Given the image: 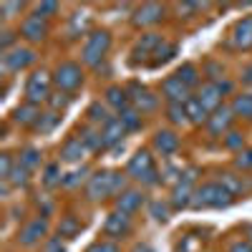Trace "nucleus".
<instances>
[{
    "mask_svg": "<svg viewBox=\"0 0 252 252\" xmlns=\"http://www.w3.org/2000/svg\"><path fill=\"white\" fill-rule=\"evenodd\" d=\"M192 204L197 209H204V207H217L220 209V207H229V204H232V194H229L222 184H204V187H199L194 192Z\"/></svg>",
    "mask_w": 252,
    "mask_h": 252,
    "instance_id": "nucleus-1",
    "label": "nucleus"
},
{
    "mask_svg": "<svg viewBox=\"0 0 252 252\" xmlns=\"http://www.w3.org/2000/svg\"><path fill=\"white\" fill-rule=\"evenodd\" d=\"M109 46H111V35L109 31H94L83 46V63L89 66H98L101 58L109 53Z\"/></svg>",
    "mask_w": 252,
    "mask_h": 252,
    "instance_id": "nucleus-2",
    "label": "nucleus"
},
{
    "mask_svg": "<svg viewBox=\"0 0 252 252\" xmlns=\"http://www.w3.org/2000/svg\"><path fill=\"white\" fill-rule=\"evenodd\" d=\"M126 172H129L134 179H139L141 184H157V182H159L149 152H139L136 157H131L129 166H126Z\"/></svg>",
    "mask_w": 252,
    "mask_h": 252,
    "instance_id": "nucleus-3",
    "label": "nucleus"
},
{
    "mask_svg": "<svg viewBox=\"0 0 252 252\" xmlns=\"http://www.w3.org/2000/svg\"><path fill=\"white\" fill-rule=\"evenodd\" d=\"M81 81H83V71L78 63H61V66L56 68L53 73V83L61 89V91H73L81 86Z\"/></svg>",
    "mask_w": 252,
    "mask_h": 252,
    "instance_id": "nucleus-4",
    "label": "nucleus"
},
{
    "mask_svg": "<svg viewBox=\"0 0 252 252\" xmlns=\"http://www.w3.org/2000/svg\"><path fill=\"white\" fill-rule=\"evenodd\" d=\"M26 96H28V103H35V106L40 101H48L51 98V76L46 71H35L28 78Z\"/></svg>",
    "mask_w": 252,
    "mask_h": 252,
    "instance_id": "nucleus-5",
    "label": "nucleus"
},
{
    "mask_svg": "<svg viewBox=\"0 0 252 252\" xmlns=\"http://www.w3.org/2000/svg\"><path fill=\"white\" fill-rule=\"evenodd\" d=\"M89 199H103L114 194V172H101V174H94L91 182H89V189H86Z\"/></svg>",
    "mask_w": 252,
    "mask_h": 252,
    "instance_id": "nucleus-6",
    "label": "nucleus"
},
{
    "mask_svg": "<svg viewBox=\"0 0 252 252\" xmlns=\"http://www.w3.org/2000/svg\"><path fill=\"white\" fill-rule=\"evenodd\" d=\"M48 33V26H46V20L40 18V15H28L23 23H20V35H23L26 40H31V43H38V40H43Z\"/></svg>",
    "mask_w": 252,
    "mask_h": 252,
    "instance_id": "nucleus-7",
    "label": "nucleus"
},
{
    "mask_svg": "<svg viewBox=\"0 0 252 252\" xmlns=\"http://www.w3.org/2000/svg\"><path fill=\"white\" fill-rule=\"evenodd\" d=\"M161 94L169 103H187L189 101V89L177 78V76H169L164 83H161Z\"/></svg>",
    "mask_w": 252,
    "mask_h": 252,
    "instance_id": "nucleus-8",
    "label": "nucleus"
},
{
    "mask_svg": "<svg viewBox=\"0 0 252 252\" xmlns=\"http://www.w3.org/2000/svg\"><path fill=\"white\" fill-rule=\"evenodd\" d=\"M35 61V53L31 48H13L3 56V66L8 71H20V68H26L31 66V63Z\"/></svg>",
    "mask_w": 252,
    "mask_h": 252,
    "instance_id": "nucleus-9",
    "label": "nucleus"
},
{
    "mask_svg": "<svg viewBox=\"0 0 252 252\" xmlns=\"http://www.w3.org/2000/svg\"><path fill=\"white\" fill-rule=\"evenodd\" d=\"M126 134L124 129V124L119 116H111L106 124H103V131H101V144H103V149H111V146H116L121 141V136Z\"/></svg>",
    "mask_w": 252,
    "mask_h": 252,
    "instance_id": "nucleus-10",
    "label": "nucleus"
},
{
    "mask_svg": "<svg viewBox=\"0 0 252 252\" xmlns=\"http://www.w3.org/2000/svg\"><path fill=\"white\" fill-rule=\"evenodd\" d=\"M199 103L207 109V111H217L220 106H222V91H220V86H217V81H209V83H204V86L199 89Z\"/></svg>",
    "mask_w": 252,
    "mask_h": 252,
    "instance_id": "nucleus-11",
    "label": "nucleus"
},
{
    "mask_svg": "<svg viewBox=\"0 0 252 252\" xmlns=\"http://www.w3.org/2000/svg\"><path fill=\"white\" fill-rule=\"evenodd\" d=\"M129 229H131V220L124 212H114L106 220V224H103V232L109 237H124V235H129Z\"/></svg>",
    "mask_w": 252,
    "mask_h": 252,
    "instance_id": "nucleus-12",
    "label": "nucleus"
},
{
    "mask_svg": "<svg viewBox=\"0 0 252 252\" xmlns=\"http://www.w3.org/2000/svg\"><path fill=\"white\" fill-rule=\"evenodd\" d=\"M129 94H134L131 98H134V106H136V111H154L157 109V96L154 94H149L144 86H139V83H131L129 86Z\"/></svg>",
    "mask_w": 252,
    "mask_h": 252,
    "instance_id": "nucleus-13",
    "label": "nucleus"
},
{
    "mask_svg": "<svg viewBox=\"0 0 252 252\" xmlns=\"http://www.w3.org/2000/svg\"><path fill=\"white\" fill-rule=\"evenodd\" d=\"M164 15V8L157 5V3H144L136 13H134V23L136 26H152V23H159Z\"/></svg>",
    "mask_w": 252,
    "mask_h": 252,
    "instance_id": "nucleus-14",
    "label": "nucleus"
},
{
    "mask_svg": "<svg viewBox=\"0 0 252 252\" xmlns=\"http://www.w3.org/2000/svg\"><path fill=\"white\" fill-rule=\"evenodd\" d=\"M164 43L161 40V35L159 33H146V35H141L139 38V43H136V48H134V63L139 61V58H146V56H154V51L159 48Z\"/></svg>",
    "mask_w": 252,
    "mask_h": 252,
    "instance_id": "nucleus-15",
    "label": "nucleus"
},
{
    "mask_svg": "<svg viewBox=\"0 0 252 252\" xmlns=\"http://www.w3.org/2000/svg\"><path fill=\"white\" fill-rule=\"evenodd\" d=\"M252 46V18H245L232 31V48H250Z\"/></svg>",
    "mask_w": 252,
    "mask_h": 252,
    "instance_id": "nucleus-16",
    "label": "nucleus"
},
{
    "mask_svg": "<svg viewBox=\"0 0 252 252\" xmlns=\"http://www.w3.org/2000/svg\"><path fill=\"white\" fill-rule=\"evenodd\" d=\"M48 232V224H46V220H33V222H28L26 227H23V232H20V242L23 245H35L40 237H43Z\"/></svg>",
    "mask_w": 252,
    "mask_h": 252,
    "instance_id": "nucleus-17",
    "label": "nucleus"
},
{
    "mask_svg": "<svg viewBox=\"0 0 252 252\" xmlns=\"http://www.w3.org/2000/svg\"><path fill=\"white\" fill-rule=\"evenodd\" d=\"M144 204V194L136 192V189H129V192H124L116 202V212H124V215H131L136 209Z\"/></svg>",
    "mask_w": 252,
    "mask_h": 252,
    "instance_id": "nucleus-18",
    "label": "nucleus"
},
{
    "mask_svg": "<svg viewBox=\"0 0 252 252\" xmlns=\"http://www.w3.org/2000/svg\"><path fill=\"white\" fill-rule=\"evenodd\" d=\"M229 121H232V109H227V106H220L212 116H209L207 126H209V131H212L215 136H220L222 131H227V126Z\"/></svg>",
    "mask_w": 252,
    "mask_h": 252,
    "instance_id": "nucleus-19",
    "label": "nucleus"
},
{
    "mask_svg": "<svg viewBox=\"0 0 252 252\" xmlns=\"http://www.w3.org/2000/svg\"><path fill=\"white\" fill-rule=\"evenodd\" d=\"M83 154H86V144H83L81 139H68L66 144H63V149H61V161L76 164V161L83 159Z\"/></svg>",
    "mask_w": 252,
    "mask_h": 252,
    "instance_id": "nucleus-20",
    "label": "nucleus"
},
{
    "mask_svg": "<svg viewBox=\"0 0 252 252\" xmlns=\"http://www.w3.org/2000/svg\"><path fill=\"white\" fill-rule=\"evenodd\" d=\"M192 179H194V172H187L184 179L174 187V192H172V204H174V209H182V207L189 204V182H192Z\"/></svg>",
    "mask_w": 252,
    "mask_h": 252,
    "instance_id": "nucleus-21",
    "label": "nucleus"
},
{
    "mask_svg": "<svg viewBox=\"0 0 252 252\" xmlns=\"http://www.w3.org/2000/svg\"><path fill=\"white\" fill-rule=\"evenodd\" d=\"M154 146H157L164 157H169V154H174V152L179 149V139H177L174 131H159V134L154 136Z\"/></svg>",
    "mask_w": 252,
    "mask_h": 252,
    "instance_id": "nucleus-22",
    "label": "nucleus"
},
{
    "mask_svg": "<svg viewBox=\"0 0 252 252\" xmlns=\"http://www.w3.org/2000/svg\"><path fill=\"white\" fill-rule=\"evenodd\" d=\"M184 111H187V119L189 121H194V124H202V121H209V111L202 106V103H199V98L194 96V98H189L187 103H184Z\"/></svg>",
    "mask_w": 252,
    "mask_h": 252,
    "instance_id": "nucleus-23",
    "label": "nucleus"
},
{
    "mask_svg": "<svg viewBox=\"0 0 252 252\" xmlns=\"http://www.w3.org/2000/svg\"><path fill=\"white\" fill-rule=\"evenodd\" d=\"M38 106L35 103H23V106H18L15 114H13V121L15 124H35L38 121Z\"/></svg>",
    "mask_w": 252,
    "mask_h": 252,
    "instance_id": "nucleus-24",
    "label": "nucleus"
},
{
    "mask_svg": "<svg viewBox=\"0 0 252 252\" xmlns=\"http://www.w3.org/2000/svg\"><path fill=\"white\" fill-rule=\"evenodd\" d=\"M106 101H109L111 106L121 114L124 109H129V91H124V89L114 86V89H109V91H106Z\"/></svg>",
    "mask_w": 252,
    "mask_h": 252,
    "instance_id": "nucleus-25",
    "label": "nucleus"
},
{
    "mask_svg": "<svg viewBox=\"0 0 252 252\" xmlns=\"http://www.w3.org/2000/svg\"><path fill=\"white\" fill-rule=\"evenodd\" d=\"M232 114L245 116V119H252V94L235 96V101H232Z\"/></svg>",
    "mask_w": 252,
    "mask_h": 252,
    "instance_id": "nucleus-26",
    "label": "nucleus"
},
{
    "mask_svg": "<svg viewBox=\"0 0 252 252\" xmlns=\"http://www.w3.org/2000/svg\"><path fill=\"white\" fill-rule=\"evenodd\" d=\"M58 121H61V116H58L56 111H48V114H40L38 121H35L33 126H35L40 134H48V131H53L56 126H58Z\"/></svg>",
    "mask_w": 252,
    "mask_h": 252,
    "instance_id": "nucleus-27",
    "label": "nucleus"
},
{
    "mask_svg": "<svg viewBox=\"0 0 252 252\" xmlns=\"http://www.w3.org/2000/svg\"><path fill=\"white\" fill-rule=\"evenodd\" d=\"M119 119H121V124H124L126 131H136L139 126H141V116H139L136 109H124V111L119 114Z\"/></svg>",
    "mask_w": 252,
    "mask_h": 252,
    "instance_id": "nucleus-28",
    "label": "nucleus"
},
{
    "mask_svg": "<svg viewBox=\"0 0 252 252\" xmlns=\"http://www.w3.org/2000/svg\"><path fill=\"white\" fill-rule=\"evenodd\" d=\"M174 76H177V78L184 83L187 89H189V86H194V83L199 81V73H197V68L192 66V63H184V66H182V68H179Z\"/></svg>",
    "mask_w": 252,
    "mask_h": 252,
    "instance_id": "nucleus-29",
    "label": "nucleus"
},
{
    "mask_svg": "<svg viewBox=\"0 0 252 252\" xmlns=\"http://www.w3.org/2000/svg\"><path fill=\"white\" fill-rule=\"evenodd\" d=\"M177 53V46L174 43H161L157 51H154V58H152V66H161V63L172 61V56Z\"/></svg>",
    "mask_w": 252,
    "mask_h": 252,
    "instance_id": "nucleus-30",
    "label": "nucleus"
},
{
    "mask_svg": "<svg viewBox=\"0 0 252 252\" xmlns=\"http://www.w3.org/2000/svg\"><path fill=\"white\" fill-rule=\"evenodd\" d=\"M8 182L15 184V187H26V184H28V169H26L23 164H15L13 172H10V177H8Z\"/></svg>",
    "mask_w": 252,
    "mask_h": 252,
    "instance_id": "nucleus-31",
    "label": "nucleus"
},
{
    "mask_svg": "<svg viewBox=\"0 0 252 252\" xmlns=\"http://www.w3.org/2000/svg\"><path fill=\"white\" fill-rule=\"evenodd\" d=\"M166 114H169V121H172V124H184V121H187L184 103H169V109H166Z\"/></svg>",
    "mask_w": 252,
    "mask_h": 252,
    "instance_id": "nucleus-32",
    "label": "nucleus"
},
{
    "mask_svg": "<svg viewBox=\"0 0 252 252\" xmlns=\"http://www.w3.org/2000/svg\"><path fill=\"white\" fill-rule=\"evenodd\" d=\"M20 164H23L26 169H33V166L40 164V154H38L35 149H26L23 154H20Z\"/></svg>",
    "mask_w": 252,
    "mask_h": 252,
    "instance_id": "nucleus-33",
    "label": "nucleus"
},
{
    "mask_svg": "<svg viewBox=\"0 0 252 252\" xmlns=\"http://www.w3.org/2000/svg\"><path fill=\"white\" fill-rule=\"evenodd\" d=\"M83 28H86V13H76V15L71 18V35H73V38L81 35Z\"/></svg>",
    "mask_w": 252,
    "mask_h": 252,
    "instance_id": "nucleus-34",
    "label": "nucleus"
},
{
    "mask_svg": "<svg viewBox=\"0 0 252 252\" xmlns=\"http://www.w3.org/2000/svg\"><path fill=\"white\" fill-rule=\"evenodd\" d=\"M152 217L154 220H159V222H166V220H169V207H166V204H161V202H152Z\"/></svg>",
    "mask_w": 252,
    "mask_h": 252,
    "instance_id": "nucleus-35",
    "label": "nucleus"
},
{
    "mask_svg": "<svg viewBox=\"0 0 252 252\" xmlns=\"http://www.w3.org/2000/svg\"><path fill=\"white\" fill-rule=\"evenodd\" d=\"M81 141L86 144L89 149H103V144H101V134H96V131H83Z\"/></svg>",
    "mask_w": 252,
    "mask_h": 252,
    "instance_id": "nucleus-36",
    "label": "nucleus"
},
{
    "mask_svg": "<svg viewBox=\"0 0 252 252\" xmlns=\"http://www.w3.org/2000/svg\"><path fill=\"white\" fill-rule=\"evenodd\" d=\"M89 116H91V121H101V124H106V121H109V116H106V109H103L101 103H91Z\"/></svg>",
    "mask_w": 252,
    "mask_h": 252,
    "instance_id": "nucleus-37",
    "label": "nucleus"
},
{
    "mask_svg": "<svg viewBox=\"0 0 252 252\" xmlns=\"http://www.w3.org/2000/svg\"><path fill=\"white\" fill-rule=\"evenodd\" d=\"M58 232H61V235H68V237H71V235H76V232H78V222H76L73 217H66V220L61 222Z\"/></svg>",
    "mask_w": 252,
    "mask_h": 252,
    "instance_id": "nucleus-38",
    "label": "nucleus"
},
{
    "mask_svg": "<svg viewBox=\"0 0 252 252\" xmlns=\"http://www.w3.org/2000/svg\"><path fill=\"white\" fill-rule=\"evenodd\" d=\"M0 179L3 182H8V177H10V172H13V159H10V154H3L0 157Z\"/></svg>",
    "mask_w": 252,
    "mask_h": 252,
    "instance_id": "nucleus-39",
    "label": "nucleus"
},
{
    "mask_svg": "<svg viewBox=\"0 0 252 252\" xmlns=\"http://www.w3.org/2000/svg\"><path fill=\"white\" fill-rule=\"evenodd\" d=\"M222 187H224L227 192H229V194L235 197V192H237V189L242 187V182H237V179H235L232 174H224V177H222Z\"/></svg>",
    "mask_w": 252,
    "mask_h": 252,
    "instance_id": "nucleus-40",
    "label": "nucleus"
},
{
    "mask_svg": "<svg viewBox=\"0 0 252 252\" xmlns=\"http://www.w3.org/2000/svg\"><path fill=\"white\" fill-rule=\"evenodd\" d=\"M56 98H51V106H53V111H58V109H66L68 103H71V96L68 94H53Z\"/></svg>",
    "mask_w": 252,
    "mask_h": 252,
    "instance_id": "nucleus-41",
    "label": "nucleus"
},
{
    "mask_svg": "<svg viewBox=\"0 0 252 252\" xmlns=\"http://www.w3.org/2000/svg\"><path fill=\"white\" fill-rule=\"evenodd\" d=\"M235 164L240 166V169H252V149H247V152H240V157L235 159Z\"/></svg>",
    "mask_w": 252,
    "mask_h": 252,
    "instance_id": "nucleus-42",
    "label": "nucleus"
},
{
    "mask_svg": "<svg viewBox=\"0 0 252 252\" xmlns=\"http://www.w3.org/2000/svg\"><path fill=\"white\" fill-rule=\"evenodd\" d=\"M89 252H119V247H116L114 242H106V240H103V242L91 245V247H89Z\"/></svg>",
    "mask_w": 252,
    "mask_h": 252,
    "instance_id": "nucleus-43",
    "label": "nucleus"
},
{
    "mask_svg": "<svg viewBox=\"0 0 252 252\" xmlns=\"http://www.w3.org/2000/svg\"><path fill=\"white\" fill-rule=\"evenodd\" d=\"M58 182H61V177H58V164H51L48 169H46V184L53 187V184H58Z\"/></svg>",
    "mask_w": 252,
    "mask_h": 252,
    "instance_id": "nucleus-44",
    "label": "nucleus"
},
{
    "mask_svg": "<svg viewBox=\"0 0 252 252\" xmlns=\"http://www.w3.org/2000/svg\"><path fill=\"white\" fill-rule=\"evenodd\" d=\"M58 10V5L56 3H40L38 8H35V15H40V18H48L51 13H56Z\"/></svg>",
    "mask_w": 252,
    "mask_h": 252,
    "instance_id": "nucleus-45",
    "label": "nucleus"
},
{
    "mask_svg": "<svg viewBox=\"0 0 252 252\" xmlns=\"http://www.w3.org/2000/svg\"><path fill=\"white\" fill-rule=\"evenodd\" d=\"M0 10H3L5 18H13V13L23 10V3H3V5H0Z\"/></svg>",
    "mask_w": 252,
    "mask_h": 252,
    "instance_id": "nucleus-46",
    "label": "nucleus"
},
{
    "mask_svg": "<svg viewBox=\"0 0 252 252\" xmlns=\"http://www.w3.org/2000/svg\"><path fill=\"white\" fill-rule=\"evenodd\" d=\"M227 146H229V149H237V146H242V134L229 131V134H227Z\"/></svg>",
    "mask_w": 252,
    "mask_h": 252,
    "instance_id": "nucleus-47",
    "label": "nucleus"
},
{
    "mask_svg": "<svg viewBox=\"0 0 252 252\" xmlns=\"http://www.w3.org/2000/svg\"><path fill=\"white\" fill-rule=\"evenodd\" d=\"M46 252H66V247L61 245V240H58V237H53V240H48V242H46Z\"/></svg>",
    "mask_w": 252,
    "mask_h": 252,
    "instance_id": "nucleus-48",
    "label": "nucleus"
},
{
    "mask_svg": "<svg viewBox=\"0 0 252 252\" xmlns=\"http://www.w3.org/2000/svg\"><path fill=\"white\" fill-rule=\"evenodd\" d=\"M229 252H252V245L250 242H237V245L229 247Z\"/></svg>",
    "mask_w": 252,
    "mask_h": 252,
    "instance_id": "nucleus-49",
    "label": "nucleus"
},
{
    "mask_svg": "<svg viewBox=\"0 0 252 252\" xmlns=\"http://www.w3.org/2000/svg\"><path fill=\"white\" fill-rule=\"evenodd\" d=\"M13 38H15V35H13L10 31H5V33H3V51H5V53H8V46L13 43Z\"/></svg>",
    "mask_w": 252,
    "mask_h": 252,
    "instance_id": "nucleus-50",
    "label": "nucleus"
},
{
    "mask_svg": "<svg viewBox=\"0 0 252 252\" xmlns=\"http://www.w3.org/2000/svg\"><path fill=\"white\" fill-rule=\"evenodd\" d=\"M242 81H245V83H252V66H247V68L242 71Z\"/></svg>",
    "mask_w": 252,
    "mask_h": 252,
    "instance_id": "nucleus-51",
    "label": "nucleus"
},
{
    "mask_svg": "<svg viewBox=\"0 0 252 252\" xmlns=\"http://www.w3.org/2000/svg\"><path fill=\"white\" fill-rule=\"evenodd\" d=\"M134 252H152V247H146V245H141V247H136Z\"/></svg>",
    "mask_w": 252,
    "mask_h": 252,
    "instance_id": "nucleus-52",
    "label": "nucleus"
},
{
    "mask_svg": "<svg viewBox=\"0 0 252 252\" xmlns=\"http://www.w3.org/2000/svg\"><path fill=\"white\" fill-rule=\"evenodd\" d=\"M250 235H252V229H250Z\"/></svg>",
    "mask_w": 252,
    "mask_h": 252,
    "instance_id": "nucleus-53",
    "label": "nucleus"
}]
</instances>
